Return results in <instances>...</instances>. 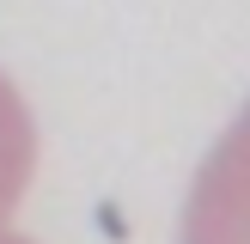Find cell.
<instances>
[{
	"instance_id": "cell-1",
	"label": "cell",
	"mask_w": 250,
	"mask_h": 244,
	"mask_svg": "<svg viewBox=\"0 0 250 244\" xmlns=\"http://www.w3.org/2000/svg\"><path fill=\"white\" fill-rule=\"evenodd\" d=\"M177 244H250V104L208 146L183 202Z\"/></svg>"
},
{
	"instance_id": "cell-2",
	"label": "cell",
	"mask_w": 250,
	"mask_h": 244,
	"mask_svg": "<svg viewBox=\"0 0 250 244\" xmlns=\"http://www.w3.org/2000/svg\"><path fill=\"white\" fill-rule=\"evenodd\" d=\"M31 165H37V122H31V110H24L19 85L0 73V220L31 189Z\"/></svg>"
},
{
	"instance_id": "cell-3",
	"label": "cell",
	"mask_w": 250,
	"mask_h": 244,
	"mask_svg": "<svg viewBox=\"0 0 250 244\" xmlns=\"http://www.w3.org/2000/svg\"><path fill=\"white\" fill-rule=\"evenodd\" d=\"M0 244H31V238H19V232H12L6 220H0Z\"/></svg>"
}]
</instances>
